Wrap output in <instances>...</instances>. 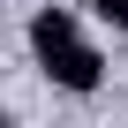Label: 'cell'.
Here are the masks:
<instances>
[{"instance_id": "cell-1", "label": "cell", "mask_w": 128, "mask_h": 128, "mask_svg": "<svg viewBox=\"0 0 128 128\" xmlns=\"http://www.w3.org/2000/svg\"><path fill=\"white\" fill-rule=\"evenodd\" d=\"M30 53H38L45 83L76 90V98H90V90L106 83V60H98V45L83 38V23H76L68 8H38V15H30Z\"/></svg>"}, {"instance_id": "cell-2", "label": "cell", "mask_w": 128, "mask_h": 128, "mask_svg": "<svg viewBox=\"0 0 128 128\" xmlns=\"http://www.w3.org/2000/svg\"><path fill=\"white\" fill-rule=\"evenodd\" d=\"M90 8H98V23H113V30L128 38V0H90Z\"/></svg>"}]
</instances>
